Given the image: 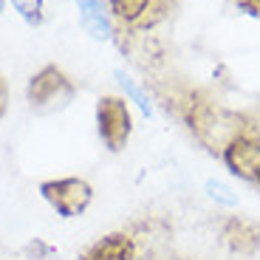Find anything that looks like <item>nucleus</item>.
<instances>
[{
  "label": "nucleus",
  "mask_w": 260,
  "mask_h": 260,
  "mask_svg": "<svg viewBox=\"0 0 260 260\" xmlns=\"http://www.w3.org/2000/svg\"><path fill=\"white\" fill-rule=\"evenodd\" d=\"M235 6L241 12L252 14V17H260V0H235Z\"/></svg>",
  "instance_id": "2eb2a0df"
},
{
  "label": "nucleus",
  "mask_w": 260,
  "mask_h": 260,
  "mask_svg": "<svg viewBox=\"0 0 260 260\" xmlns=\"http://www.w3.org/2000/svg\"><path fill=\"white\" fill-rule=\"evenodd\" d=\"M26 257L28 260H57V249L48 246L46 241H37L34 238L31 243H26Z\"/></svg>",
  "instance_id": "ddd939ff"
},
{
  "label": "nucleus",
  "mask_w": 260,
  "mask_h": 260,
  "mask_svg": "<svg viewBox=\"0 0 260 260\" xmlns=\"http://www.w3.org/2000/svg\"><path fill=\"white\" fill-rule=\"evenodd\" d=\"M164 108H167V113L181 119L195 142L212 156H221L223 147L232 139L246 133L249 127H254V122H249L243 113L232 111V108H226V105H221L218 99L207 96L201 91L170 93Z\"/></svg>",
  "instance_id": "f257e3e1"
},
{
  "label": "nucleus",
  "mask_w": 260,
  "mask_h": 260,
  "mask_svg": "<svg viewBox=\"0 0 260 260\" xmlns=\"http://www.w3.org/2000/svg\"><path fill=\"white\" fill-rule=\"evenodd\" d=\"M79 260H139L136 235L124 232V229L108 232L85 249V252L79 254Z\"/></svg>",
  "instance_id": "6e6552de"
},
{
  "label": "nucleus",
  "mask_w": 260,
  "mask_h": 260,
  "mask_svg": "<svg viewBox=\"0 0 260 260\" xmlns=\"http://www.w3.org/2000/svg\"><path fill=\"white\" fill-rule=\"evenodd\" d=\"M116 79H119V85L124 88V96H130V102H136L139 105V111L144 113V116H153V105H150V99H147V93L139 88L133 79L127 77L124 71H116Z\"/></svg>",
  "instance_id": "9d476101"
},
{
  "label": "nucleus",
  "mask_w": 260,
  "mask_h": 260,
  "mask_svg": "<svg viewBox=\"0 0 260 260\" xmlns=\"http://www.w3.org/2000/svg\"><path fill=\"white\" fill-rule=\"evenodd\" d=\"M77 6L82 12V17H102V14H108V6L102 0H77Z\"/></svg>",
  "instance_id": "4468645a"
},
{
  "label": "nucleus",
  "mask_w": 260,
  "mask_h": 260,
  "mask_svg": "<svg viewBox=\"0 0 260 260\" xmlns=\"http://www.w3.org/2000/svg\"><path fill=\"white\" fill-rule=\"evenodd\" d=\"M218 241L229 254L254 257L260 254V221L246 215H223L218 223Z\"/></svg>",
  "instance_id": "0eeeda50"
},
{
  "label": "nucleus",
  "mask_w": 260,
  "mask_h": 260,
  "mask_svg": "<svg viewBox=\"0 0 260 260\" xmlns=\"http://www.w3.org/2000/svg\"><path fill=\"white\" fill-rule=\"evenodd\" d=\"M6 12V0H0V14Z\"/></svg>",
  "instance_id": "f3484780"
},
{
  "label": "nucleus",
  "mask_w": 260,
  "mask_h": 260,
  "mask_svg": "<svg viewBox=\"0 0 260 260\" xmlns=\"http://www.w3.org/2000/svg\"><path fill=\"white\" fill-rule=\"evenodd\" d=\"M108 9L122 28L147 31L170 14L173 0H108Z\"/></svg>",
  "instance_id": "423d86ee"
},
{
  "label": "nucleus",
  "mask_w": 260,
  "mask_h": 260,
  "mask_svg": "<svg viewBox=\"0 0 260 260\" xmlns=\"http://www.w3.org/2000/svg\"><path fill=\"white\" fill-rule=\"evenodd\" d=\"M6 108H9V82H6V77L0 74V119L6 116Z\"/></svg>",
  "instance_id": "dca6fc26"
},
{
  "label": "nucleus",
  "mask_w": 260,
  "mask_h": 260,
  "mask_svg": "<svg viewBox=\"0 0 260 260\" xmlns=\"http://www.w3.org/2000/svg\"><path fill=\"white\" fill-rule=\"evenodd\" d=\"M43 201L59 215V218H79L93 201V187L85 178L65 176V178H48L40 184Z\"/></svg>",
  "instance_id": "7ed1b4c3"
},
{
  "label": "nucleus",
  "mask_w": 260,
  "mask_h": 260,
  "mask_svg": "<svg viewBox=\"0 0 260 260\" xmlns=\"http://www.w3.org/2000/svg\"><path fill=\"white\" fill-rule=\"evenodd\" d=\"M96 133L111 153H122L133 133V113L124 96H99L96 102Z\"/></svg>",
  "instance_id": "20e7f679"
},
{
  "label": "nucleus",
  "mask_w": 260,
  "mask_h": 260,
  "mask_svg": "<svg viewBox=\"0 0 260 260\" xmlns=\"http://www.w3.org/2000/svg\"><path fill=\"white\" fill-rule=\"evenodd\" d=\"M74 93H77L74 82L57 65H43L26 85V99L37 113L62 111L65 105L74 99Z\"/></svg>",
  "instance_id": "f03ea898"
},
{
  "label": "nucleus",
  "mask_w": 260,
  "mask_h": 260,
  "mask_svg": "<svg viewBox=\"0 0 260 260\" xmlns=\"http://www.w3.org/2000/svg\"><path fill=\"white\" fill-rule=\"evenodd\" d=\"M14 12L20 17L26 20L28 26H40L43 17H46V6H43V0H12Z\"/></svg>",
  "instance_id": "9b49d317"
},
{
  "label": "nucleus",
  "mask_w": 260,
  "mask_h": 260,
  "mask_svg": "<svg viewBox=\"0 0 260 260\" xmlns=\"http://www.w3.org/2000/svg\"><path fill=\"white\" fill-rule=\"evenodd\" d=\"M218 158H221L223 167L235 178H241V181L260 189V130H257V124L249 127L246 133H241L238 139H232Z\"/></svg>",
  "instance_id": "39448f33"
},
{
  "label": "nucleus",
  "mask_w": 260,
  "mask_h": 260,
  "mask_svg": "<svg viewBox=\"0 0 260 260\" xmlns=\"http://www.w3.org/2000/svg\"><path fill=\"white\" fill-rule=\"evenodd\" d=\"M204 192H207V198L215 201L218 207H226V209L238 207V192H235L229 184L218 181V178H207V181H204Z\"/></svg>",
  "instance_id": "1a4fd4ad"
},
{
  "label": "nucleus",
  "mask_w": 260,
  "mask_h": 260,
  "mask_svg": "<svg viewBox=\"0 0 260 260\" xmlns=\"http://www.w3.org/2000/svg\"><path fill=\"white\" fill-rule=\"evenodd\" d=\"M82 26L93 40H111L113 37V23L108 14H102V17H82Z\"/></svg>",
  "instance_id": "f8f14e48"
}]
</instances>
